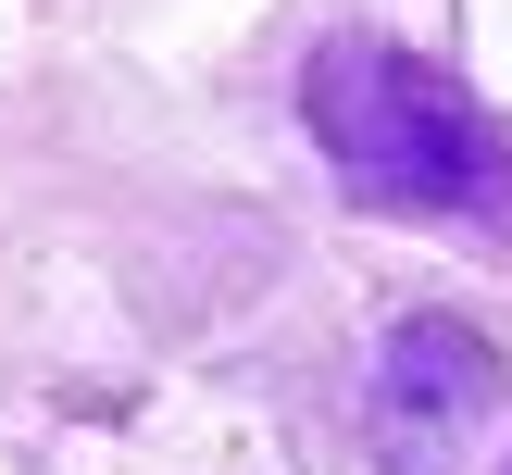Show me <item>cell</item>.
Returning <instances> with one entry per match:
<instances>
[{
	"mask_svg": "<svg viewBox=\"0 0 512 475\" xmlns=\"http://www.w3.org/2000/svg\"><path fill=\"white\" fill-rule=\"evenodd\" d=\"M300 125L350 200L425 225H512V138L450 63L400 38H325L300 63Z\"/></svg>",
	"mask_w": 512,
	"mask_h": 475,
	"instance_id": "1",
	"label": "cell"
},
{
	"mask_svg": "<svg viewBox=\"0 0 512 475\" xmlns=\"http://www.w3.org/2000/svg\"><path fill=\"white\" fill-rule=\"evenodd\" d=\"M500 400V338L475 313H400L375 350V450L388 475H438Z\"/></svg>",
	"mask_w": 512,
	"mask_h": 475,
	"instance_id": "2",
	"label": "cell"
}]
</instances>
